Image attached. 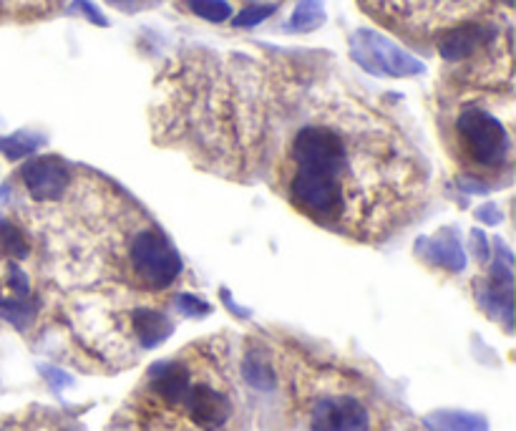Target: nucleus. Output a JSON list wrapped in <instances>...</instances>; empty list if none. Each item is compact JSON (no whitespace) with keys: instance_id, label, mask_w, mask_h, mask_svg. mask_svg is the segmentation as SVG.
I'll list each match as a JSON object with an SVG mask.
<instances>
[{"instance_id":"f257e3e1","label":"nucleus","mask_w":516,"mask_h":431,"mask_svg":"<svg viewBox=\"0 0 516 431\" xmlns=\"http://www.w3.org/2000/svg\"><path fill=\"white\" fill-rule=\"evenodd\" d=\"M290 139L285 197L325 230L378 242L411 220L423 167L398 127L368 101L330 91Z\"/></svg>"},{"instance_id":"f03ea898","label":"nucleus","mask_w":516,"mask_h":431,"mask_svg":"<svg viewBox=\"0 0 516 431\" xmlns=\"http://www.w3.org/2000/svg\"><path fill=\"white\" fill-rule=\"evenodd\" d=\"M290 79L292 71L275 61L245 53L184 51L154 86V139L182 149L209 172L247 179L260 164L270 114Z\"/></svg>"},{"instance_id":"7ed1b4c3","label":"nucleus","mask_w":516,"mask_h":431,"mask_svg":"<svg viewBox=\"0 0 516 431\" xmlns=\"http://www.w3.org/2000/svg\"><path fill=\"white\" fill-rule=\"evenodd\" d=\"M496 0H360L368 16L406 38L438 36L461 23L479 21ZM511 8V0H504Z\"/></svg>"},{"instance_id":"20e7f679","label":"nucleus","mask_w":516,"mask_h":431,"mask_svg":"<svg viewBox=\"0 0 516 431\" xmlns=\"http://www.w3.org/2000/svg\"><path fill=\"white\" fill-rule=\"evenodd\" d=\"M456 147L469 167H506L511 157L509 129L489 109L469 104L456 116Z\"/></svg>"},{"instance_id":"39448f33","label":"nucleus","mask_w":516,"mask_h":431,"mask_svg":"<svg viewBox=\"0 0 516 431\" xmlns=\"http://www.w3.org/2000/svg\"><path fill=\"white\" fill-rule=\"evenodd\" d=\"M129 265L136 280L152 290H164L182 273V260L172 242L154 225L136 227L129 240Z\"/></svg>"},{"instance_id":"423d86ee","label":"nucleus","mask_w":516,"mask_h":431,"mask_svg":"<svg viewBox=\"0 0 516 431\" xmlns=\"http://www.w3.org/2000/svg\"><path fill=\"white\" fill-rule=\"evenodd\" d=\"M350 56L363 71L386 79H411L426 71V66L406 48L371 28H360L350 36Z\"/></svg>"},{"instance_id":"0eeeda50","label":"nucleus","mask_w":516,"mask_h":431,"mask_svg":"<svg viewBox=\"0 0 516 431\" xmlns=\"http://www.w3.org/2000/svg\"><path fill=\"white\" fill-rule=\"evenodd\" d=\"M21 182L36 205H46L68 195L73 172L61 157H36L21 169Z\"/></svg>"},{"instance_id":"6e6552de","label":"nucleus","mask_w":516,"mask_h":431,"mask_svg":"<svg viewBox=\"0 0 516 431\" xmlns=\"http://www.w3.org/2000/svg\"><path fill=\"white\" fill-rule=\"evenodd\" d=\"M496 38H499L496 26L484 21H469L461 23V26L449 28V31L444 33H438L436 46L444 61H449V64H466V61H471L476 53H481L486 46H491Z\"/></svg>"},{"instance_id":"1a4fd4ad","label":"nucleus","mask_w":516,"mask_h":431,"mask_svg":"<svg viewBox=\"0 0 516 431\" xmlns=\"http://www.w3.org/2000/svg\"><path fill=\"white\" fill-rule=\"evenodd\" d=\"M313 431H371V414L353 396H330L315 404Z\"/></svg>"},{"instance_id":"9d476101","label":"nucleus","mask_w":516,"mask_h":431,"mask_svg":"<svg viewBox=\"0 0 516 431\" xmlns=\"http://www.w3.org/2000/svg\"><path fill=\"white\" fill-rule=\"evenodd\" d=\"M187 409L189 419L194 421L197 426L202 429H219V426H225L227 419L232 414V404L225 394L219 389L209 384H189L187 394H184L182 404Z\"/></svg>"},{"instance_id":"9b49d317","label":"nucleus","mask_w":516,"mask_h":431,"mask_svg":"<svg viewBox=\"0 0 516 431\" xmlns=\"http://www.w3.org/2000/svg\"><path fill=\"white\" fill-rule=\"evenodd\" d=\"M149 379H152V389L159 399H164L172 406H179L184 394H187L189 384H192V371L182 361H159L149 371Z\"/></svg>"},{"instance_id":"f8f14e48","label":"nucleus","mask_w":516,"mask_h":431,"mask_svg":"<svg viewBox=\"0 0 516 431\" xmlns=\"http://www.w3.org/2000/svg\"><path fill=\"white\" fill-rule=\"evenodd\" d=\"M418 250H421L428 263L451 270V273H461L466 268V253L461 248L459 237L451 230H441L438 235L418 240Z\"/></svg>"},{"instance_id":"ddd939ff","label":"nucleus","mask_w":516,"mask_h":431,"mask_svg":"<svg viewBox=\"0 0 516 431\" xmlns=\"http://www.w3.org/2000/svg\"><path fill=\"white\" fill-rule=\"evenodd\" d=\"M511 285H514V278H511V270L506 263H499L496 260L494 268H491V278L484 288H479V298L484 303V308H494L496 318H504L506 326L511 328Z\"/></svg>"},{"instance_id":"4468645a","label":"nucleus","mask_w":516,"mask_h":431,"mask_svg":"<svg viewBox=\"0 0 516 431\" xmlns=\"http://www.w3.org/2000/svg\"><path fill=\"white\" fill-rule=\"evenodd\" d=\"M131 326H134L136 338L144 348L159 346L174 333V323L162 311H154V308H134L131 311Z\"/></svg>"},{"instance_id":"2eb2a0df","label":"nucleus","mask_w":516,"mask_h":431,"mask_svg":"<svg viewBox=\"0 0 516 431\" xmlns=\"http://www.w3.org/2000/svg\"><path fill=\"white\" fill-rule=\"evenodd\" d=\"M63 0H0V23H31L48 18Z\"/></svg>"},{"instance_id":"dca6fc26","label":"nucleus","mask_w":516,"mask_h":431,"mask_svg":"<svg viewBox=\"0 0 516 431\" xmlns=\"http://www.w3.org/2000/svg\"><path fill=\"white\" fill-rule=\"evenodd\" d=\"M426 426L433 431H489V421L469 411H436L426 416Z\"/></svg>"},{"instance_id":"f3484780","label":"nucleus","mask_w":516,"mask_h":431,"mask_svg":"<svg viewBox=\"0 0 516 431\" xmlns=\"http://www.w3.org/2000/svg\"><path fill=\"white\" fill-rule=\"evenodd\" d=\"M325 23V6L323 0H300L292 11L287 28L295 33H310Z\"/></svg>"},{"instance_id":"a211bd4d","label":"nucleus","mask_w":516,"mask_h":431,"mask_svg":"<svg viewBox=\"0 0 516 431\" xmlns=\"http://www.w3.org/2000/svg\"><path fill=\"white\" fill-rule=\"evenodd\" d=\"M242 376H245L247 384L257 391H272L275 389V371L270 368V363L260 361L257 356H247L242 363Z\"/></svg>"},{"instance_id":"6ab92c4d","label":"nucleus","mask_w":516,"mask_h":431,"mask_svg":"<svg viewBox=\"0 0 516 431\" xmlns=\"http://www.w3.org/2000/svg\"><path fill=\"white\" fill-rule=\"evenodd\" d=\"M41 142H43L41 137H33V134L21 132V134H13V137L0 139V152L6 154L11 162H18V159H23V157H28V154L36 152L38 144Z\"/></svg>"},{"instance_id":"aec40b11","label":"nucleus","mask_w":516,"mask_h":431,"mask_svg":"<svg viewBox=\"0 0 516 431\" xmlns=\"http://www.w3.org/2000/svg\"><path fill=\"white\" fill-rule=\"evenodd\" d=\"M194 16L209 23H225L232 16V6L227 0H184Z\"/></svg>"},{"instance_id":"412c9836","label":"nucleus","mask_w":516,"mask_h":431,"mask_svg":"<svg viewBox=\"0 0 516 431\" xmlns=\"http://www.w3.org/2000/svg\"><path fill=\"white\" fill-rule=\"evenodd\" d=\"M275 13V6H265V3H252V6H245L235 18H232V26L235 28H252L260 26L262 21Z\"/></svg>"},{"instance_id":"4be33fe9","label":"nucleus","mask_w":516,"mask_h":431,"mask_svg":"<svg viewBox=\"0 0 516 431\" xmlns=\"http://www.w3.org/2000/svg\"><path fill=\"white\" fill-rule=\"evenodd\" d=\"M177 308L189 318H204V316H209V311H212L209 303H204L202 298H194V295H189V293L177 295Z\"/></svg>"},{"instance_id":"5701e85b","label":"nucleus","mask_w":516,"mask_h":431,"mask_svg":"<svg viewBox=\"0 0 516 431\" xmlns=\"http://www.w3.org/2000/svg\"><path fill=\"white\" fill-rule=\"evenodd\" d=\"M73 11H81L86 16V21L96 23V26H101V28L109 26V21L104 18V13H101L99 8L91 3V0H73Z\"/></svg>"},{"instance_id":"b1692460","label":"nucleus","mask_w":516,"mask_h":431,"mask_svg":"<svg viewBox=\"0 0 516 431\" xmlns=\"http://www.w3.org/2000/svg\"><path fill=\"white\" fill-rule=\"evenodd\" d=\"M41 371H43V376H46V379L51 381L53 386H68V384H71V376L63 374V371H58V368H48V366H43Z\"/></svg>"},{"instance_id":"393cba45","label":"nucleus","mask_w":516,"mask_h":431,"mask_svg":"<svg viewBox=\"0 0 516 431\" xmlns=\"http://www.w3.org/2000/svg\"><path fill=\"white\" fill-rule=\"evenodd\" d=\"M476 217H479L481 222H489V225H496V222L501 220L499 210H496L494 205H486V207H481V210L476 212Z\"/></svg>"},{"instance_id":"a878e982","label":"nucleus","mask_w":516,"mask_h":431,"mask_svg":"<svg viewBox=\"0 0 516 431\" xmlns=\"http://www.w3.org/2000/svg\"><path fill=\"white\" fill-rule=\"evenodd\" d=\"M111 3H116V6H121V8H136V6H141V0H111Z\"/></svg>"},{"instance_id":"bb28decb","label":"nucleus","mask_w":516,"mask_h":431,"mask_svg":"<svg viewBox=\"0 0 516 431\" xmlns=\"http://www.w3.org/2000/svg\"><path fill=\"white\" fill-rule=\"evenodd\" d=\"M252 3H265V6H275L277 8V3H280V0H250V6Z\"/></svg>"}]
</instances>
